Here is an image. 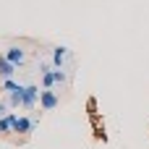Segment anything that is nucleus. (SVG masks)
Instances as JSON below:
<instances>
[{
	"mask_svg": "<svg viewBox=\"0 0 149 149\" xmlns=\"http://www.w3.org/2000/svg\"><path fill=\"white\" fill-rule=\"evenodd\" d=\"M39 94H42V89L37 86V84H26V89H24V110H34L37 107V102H39Z\"/></svg>",
	"mask_w": 149,
	"mask_h": 149,
	"instance_id": "1",
	"label": "nucleus"
},
{
	"mask_svg": "<svg viewBox=\"0 0 149 149\" xmlns=\"http://www.w3.org/2000/svg\"><path fill=\"white\" fill-rule=\"evenodd\" d=\"M60 105V97H58V92H52V89H42V94H39V107L42 110H55Z\"/></svg>",
	"mask_w": 149,
	"mask_h": 149,
	"instance_id": "2",
	"label": "nucleus"
},
{
	"mask_svg": "<svg viewBox=\"0 0 149 149\" xmlns=\"http://www.w3.org/2000/svg\"><path fill=\"white\" fill-rule=\"evenodd\" d=\"M3 55H5V58H8V60H10L16 68H18V65H24V60H26V50H24L21 45H10V47H8Z\"/></svg>",
	"mask_w": 149,
	"mask_h": 149,
	"instance_id": "3",
	"label": "nucleus"
},
{
	"mask_svg": "<svg viewBox=\"0 0 149 149\" xmlns=\"http://www.w3.org/2000/svg\"><path fill=\"white\" fill-rule=\"evenodd\" d=\"M68 58H71V50L68 47H63V45L52 47V68H65V60Z\"/></svg>",
	"mask_w": 149,
	"mask_h": 149,
	"instance_id": "4",
	"label": "nucleus"
},
{
	"mask_svg": "<svg viewBox=\"0 0 149 149\" xmlns=\"http://www.w3.org/2000/svg\"><path fill=\"white\" fill-rule=\"evenodd\" d=\"M34 128H37V120H31L26 115H18L16 123H13V134H31Z\"/></svg>",
	"mask_w": 149,
	"mask_h": 149,
	"instance_id": "5",
	"label": "nucleus"
},
{
	"mask_svg": "<svg viewBox=\"0 0 149 149\" xmlns=\"http://www.w3.org/2000/svg\"><path fill=\"white\" fill-rule=\"evenodd\" d=\"M16 113H5L3 118H0V136H5V134H13V123H16Z\"/></svg>",
	"mask_w": 149,
	"mask_h": 149,
	"instance_id": "6",
	"label": "nucleus"
},
{
	"mask_svg": "<svg viewBox=\"0 0 149 149\" xmlns=\"http://www.w3.org/2000/svg\"><path fill=\"white\" fill-rule=\"evenodd\" d=\"M24 89H26V84H21L16 92H8V107H21L24 105Z\"/></svg>",
	"mask_w": 149,
	"mask_h": 149,
	"instance_id": "7",
	"label": "nucleus"
},
{
	"mask_svg": "<svg viewBox=\"0 0 149 149\" xmlns=\"http://www.w3.org/2000/svg\"><path fill=\"white\" fill-rule=\"evenodd\" d=\"M13 73H16V65L5 55H0V79H13Z\"/></svg>",
	"mask_w": 149,
	"mask_h": 149,
	"instance_id": "8",
	"label": "nucleus"
},
{
	"mask_svg": "<svg viewBox=\"0 0 149 149\" xmlns=\"http://www.w3.org/2000/svg\"><path fill=\"white\" fill-rule=\"evenodd\" d=\"M52 79H55V84H68V76H65V71L63 68H52Z\"/></svg>",
	"mask_w": 149,
	"mask_h": 149,
	"instance_id": "9",
	"label": "nucleus"
},
{
	"mask_svg": "<svg viewBox=\"0 0 149 149\" xmlns=\"http://www.w3.org/2000/svg\"><path fill=\"white\" fill-rule=\"evenodd\" d=\"M21 84L18 81H13V79H3V86H0V92H16Z\"/></svg>",
	"mask_w": 149,
	"mask_h": 149,
	"instance_id": "10",
	"label": "nucleus"
},
{
	"mask_svg": "<svg viewBox=\"0 0 149 149\" xmlns=\"http://www.w3.org/2000/svg\"><path fill=\"white\" fill-rule=\"evenodd\" d=\"M86 107H89V113H92V115H97V100H94V97H89V100H86Z\"/></svg>",
	"mask_w": 149,
	"mask_h": 149,
	"instance_id": "11",
	"label": "nucleus"
},
{
	"mask_svg": "<svg viewBox=\"0 0 149 149\" xmlns=\"http://www.w3.org/2000/svg\"><path fill=\"white\" fill-rule=\"evenodd\" d=\"M5 113H8V102H3V100H0V118H3Z\"/></svg>",
	"mask_w": 149,
	"mask_h": 149,
	"instance_id": "12",
	"label": "nucleus"
}]
</instances>
